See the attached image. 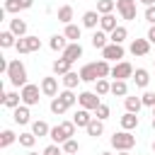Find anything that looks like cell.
I'll list each match as a JSON object with an SVG mask.
<instances>
[{
  "label": "cell",
  "instance_id": "obj_1",
  "mask_svg": "<svg viewBox=\"0 0 155 155\" xmlns=\"http://www.w3.org/2000/svg\"><path fill=\"white\" fill-rule=\"evenodd\" d=\"M75 102H78V94H75L73 90H63V92H58V97L51 99V114L61 116V114H65Z\"/></svg>",
  "mask_w": 155,
  "mask_h": 155
},
{
  "label": "cell",
  "instance_id": "obj_2",
  "mask_svg": "<svg viewBox=\"0 0 155 155\" xmlns=\"http://www.w3.org/2000/svg\"><path fill=\"white\" fill-rule=\"evenodd\" d=\"M75 128H78V126H75L73 121H61V124H56V126L51 128L48 138H51V140H53L56 145H58V143L63 145L65 140H70V138L75 136Z\"/></svg>",
  "mask_w": 155,
  "mask_h": 155
},
{
  "label": "cell",
  "instance_id": "obj_3",
  "mask_svg": "<svg viewBox=\"0 0 155 155\" xmlns=\"http://www.w3.org/2000/svg\"><path fill=\"white\" fill-rule=\"evenodd\" d=\"M5 75H7V80H10L15 87H24V85H27V68H24V63H22L19 58L10 61Z\"/></svg>",
  "mask_w": 155,
  "mask_h": 155
},
{
  "label": "cell",
  "instance_id": "obj_4",
  "mask_svg": "<svg viewBox=\"0 0 155 155\" xmlns=\"http://www.w3.org/2000/svg\"><path fill=\"white\" fill-rule=\"evenodd\" d=\"M109 143H111L114 150H119V153H128V150L136 145V136H133L131 131H119V133H114V136L109 138Z\"/></svg>",
  "mask_w": 155,
  "mask_h": 155
},
{
  "label": "cell",
  "instance_id": "obj_5",
  "mask_svg": "<svg viewBox=\"0 0 155 155\" xmlns=\"http://www.w3.org/2000/svg\"><path fill=\"white\" fill-rule=\"evenodd\" d=\"M19 94H22V104H27V107H36L39 104V94H44L41 92V87L39 85H31V82H27L22 90H19Z\"/></svg>",
  "mask_w": 155,
  "mask_h": 155
},
{
  "label": "cell",
  "instance_id": "obj_6",
  "mask_svg": "<svg viewBox=\"0 0 155 155\" xmlns=\"http://www.w3.org/2000/svg\"><path fill=\"white\" fill-rule=\"evenodd\" d=\"M78 104H80V109L94 111V109L102 104V99H99V94H97V92H90V90H85V92H80V94H78Z\"/></svg>",
  "mask_w": 155,
  "mask_h": 155
},
{
  "label": "cell",
  "instance_id": "obj_7",
  "mask_svg": "<svg viewBox=\"0 0 155 155\" xmlns=\"http://www.w3.org/2000/svg\"><path fill=\"white\" fill-rule=\"evenodd\" d=\"M133 65L128 63V61H119V63H114L111 65V78L114 80H128V78H133Z\"/></svg>",
  "mask_w": 155,
  "mask_h": 155
},
{
  "label": "cell",
  "instance_id": "obj_8",
  "mask_svg": "<svg viewBox=\"0 0 155 155\" xmlns=\"http://www.w3.org/2000/svg\"><path fill=\"white\" fill-rule=\"evenodd\" d=\"M124 56H126V51H124L121 44H109L107 48H102V58H104V61H114V63H119Z\"/></svg>",
  "mask_w": 155,
  "mask_h": 155
},
{
  "label": "cell",
  "instance_id": "obj_9",
  "mask_svg": "<svg viewBox=\"0 0 155 155\" xmlns=\"http://www.w3.org/2000/svg\"><path fill=\"white\" fill-rule=\"evenodd\" d=\"M80 80H82V82H97V80H99L97 63H85V65L80 68Z\"/></svg>",
  "mask_w": 155,
  "mask_h": 155
},
{
  "label": "cell",
  "instance_id": "obj_10",
  "mask_svg": "<svg viewBox=\"0 0 155 155\" xmlns=\"http://www.w3.org/2000/svg\"><path fill=\"white\" fill-rule=\"evenodd\" d=\"M128 51H131V56H148L150 53V41L148 39H133Z\"/></svg>",
  "mask_w": 155,
  "mask_h": 155
},
{
  "label": "cell",
  "instance_id": "obj_11",
  "mask_svg": "<svg viewBox=\"0 0 155 155\" xmlns=\"http://www.w3.org/2000/svg\"><path fill=\"white\" fill-rule=\"evenodd\" d=\"M41 92H44L46 97H58V78L46 75V78L41 80Z\"/></svg>",
  "mask_w": 155,
  "mask_h": 155
},
{
  "label": "cell",
  "instance_id": "obj_12",
  "mask_svg": "<svg viewBox=\"0 0 155 155\" xmlns=\"http://www.w3.org/2000/svg\"><path fill=\"white\" fill-rule=\"evenodd\" d=\"M116 10L121 15V19H136V2H124V0H116Z\"/></svg>",
  "mask_w": 155,
  "mask_h": 155
},
{
  "label": "cell",
  "instance_id": "obj_13",
  "mask_svg": "<svg viewBox=\"0 0 155 155\" xmlns=\"http://www.w3.org/2000/svg\"><path fill=\"white\" fill-rule=\"evenodd\" d=\"M65 61H70V63H75L78 58H82V46H80V41H75V44H68V48L61 53Z\"/></svg>",
  "mask_w": 155,
  "mask_h": 155
},
{
  "label": "cell",
  "instance_id": "obj_14",
  "mask_svg": "<svg viewBox=\"0 0 155 155\" xmlns=\"http://www.w3.org/2000/svg\"><path fill=\"white\" fill-rule=\"evenodd\" d=\"M29 116H31V114H29V107H27V104H19L17 109H12V119H15V124H22V126H24V124L31 121Z\"/></svg>",
  "mask_w": 155,
  "mask_h": 155
},
{
  "label": "cell",
  "instance_id": "obj_15",
  "mask_svg": "<svg viewBox=\"0 0 155 155\" xmlns=\"http://www.w3.org/2000/svg\"><path fill=\"white\" fill-rule=\"evenodd\" d=\"M99 19H102V15H99L97 10H87V12L82 15V27H87V29H97Z\"/></svg>",
  "mask_w": 155,
  "mask_h": 155
},
{
  "label": "cell",
  "instance_id": "obj_16",
  "mask_svg": "<svg viewBox=\"0 0 155 155\" xmlns=\"http://www.w3.org/2000/svg\"><path fill=\"white\" fill-rule=\"evenodd\" d=\"M70 65H73V63H70V61H65V58L61 56V58H56V61H53L51 70H53V75H61V78H63V75H68V73H70Z\"/></svg>",
  "mask_w": 155,
  "mask_h": 155
},
{
  "label": "cell",
  "instance_id": "obj_17",
  "mask_svg": "<svg viewBox=\"0 0 155 155\" xmlns=\"http://www.w3.org/2000/svg\"><path fill=\"white\" fill-rule=\"evenodd\" d=\"M2 104H5L7 109H17V107L22 104V94H19V92H15V90H10V92H5V94H2Z\"/></svg>",
  "mask_w": 155,
  "mask_h": 155
},
{
  "label": "cell",
  "instance_id": "obj_18",
  "mask_svg": "<svg viewBox=\"0 0 155 155\" xmlns=\"http://www.w3.org/2000/svg\"><path fill=\"white\" fill-rule=\"evenodd\" d=\"M92 119H94V116H92L87 109H78V111H75V116H73V124H75L78 128H87V124H90Z\"/></svg>",
  "mask_w": 155,
  "mask_h": 155
},
{
  "label": "cell",
  "instance_id": "obj_19",
  "mask_svg": "<svg viewBox=\"0 0 155 155\" xmlns=\"http://www.w3.org/2000/svg\"><path fill=\"white\" fill-rule=\"evenodd\" d=\"M10 31H12V34H15L17 39L27 36V22H24V19H19V17L10 19Z\"/></svg>",
  "mask_w": 155,
  "mask_h": 155
},
{
  "label": "cell",
  "instance_id": "obj_20",
  "mask_svg": "<svg viewBox=\"0 0 155 155\" xmlns=\"http://www.w3.org/2000/svg\"><path fill=\"white\" fill-rule=\"evenodd\" d=\"M111 41H109V36H107V31H102V29H94V34H92V46L94 48H107Z\"/></svg>",
  "mask_w": 155,
  "mask_h": 155
},
{
  "label": "cell",
  "instance_id": "obj_21",
  "mask_svg": "<svg viewBox=\"0 0 155 155\" xmlns=\"http://www.w3.org/2000/svg\"><path fill=\"white\" fill-rule=\"evenodd\" d=\"M133 82H136V87L145 90L148 82H150V73H148L145 68H136V73H133Z\"/></svg>",
  "mask_w": 155,
  "mask_h": 155
},
{
  "label": "cell",
  "instance_id": "obj_22",
  "mask_svg": "<svg viewBox=\"0 0 155 155\" xmlns=\"http://www.w3.org/2000/svg\"><path fill=\"white\" fill-rule=\"evenodd\" d=\"M136 128H138V114L126 111L121 116V131H136Z\"/></svg>",
  "mask_w": 155,
  "mask_h": 155
},
{
  "label": "cell",
  "instance_id": "obj_23",
  "mask_svg": "<svg viewBox=\"0 0 155 155\" xmlns=\"http://www.w3.org/2000/svg\"><path fill=\"white\" fill-rule=\"evenodd\" d=\"M116 27H119V24H116V17H114V12H111V15H102V19H99V29H102V31L111 34Z\"/></svg>",
  "mask_w": 155,
  "mask_h": 155
},
{
  "label": "cell",
  "instance_id": "obj_24",
  "mask_svg": "<svg viewBox=\"0 0 155 155\" xmlns=\"http://www.w3.org/2000/svg\"><path fill=\"white\" fill-rule=\"evenodd\" d=\"M87 136H92V138H99L102 133H104V121H99V119H92L90 124H87Z\"/></svg>",
  "mask_w": 155,
  "mask_h": 155
},
{
  "label": "cell",
  "instance_id": "obj_25",
  "mask_svg": "<svg viewBox=\"0 0 155 155\" xmlns=\"http://www.w3.org/2000/svg\"><path fill=\"white\" fill-rule=\"evenodd\" d=\"M80 34H82V27H78V24H65V31H63V36H65L70 44H75V41L80 39Z\"/></svg>",
  "mask_w": 155,
  "mask_h": 155
},
{
  "label": "cell",
  "instance_id": "obj_26",
  "mask_svg": "<svg viewBox=\"0 0 155 155\" xmlns=\"http://www.w3.org/2000/svg\"><path fill=\"white\" fill-rule=\"evenodd\" d=\"M126 39H128V29H126V27H121V24L109 34V41H111V44H124Z\"/></svg>",
  "mask_w": 155,
  "mask_h": 155
},
{
  "label": "cell",
  "instance_id": "obj_27",
  "mask_svg": "<svg viewBox=\"0 0 155 155\" xmlns=\"http://www.w3.org/2000/svg\"><path fill=\"white\" fill-rule=\"evenodd\" d=\"M48 46H51V51H65L68 48V39L63 36V34H56V36H51V41H48Z\"/></svg>",
  "mask_w": 155,
  "mask_h": 155
},
{
  "label": "cell",
  "instance_id": "obj_28",
  "mask_svg": "<svg viewBox=\"0 0 155 155\" xmlns=\"http://www.w3.org/2000/svg\"><path fill=\"white\" fill-rule=\"evenodd\" d=\"M111 94H114V97H128V85H126V80H114V82H111Z\"/></svg>",
  "mask_w": 155,
  "mask_h": 155
},
{
  "label": "cell",
  "instance_id": "obj_29",
  "mask_svg": "<svg viewBox=\"0 0 155 155\" xmlns=\"http://www.w3.org/2000/svg\"><path fill=\"white\" fill-rule=\"evenodd\" d=\"M124 104H126V111L138 114L140 107H143V99H140V97H124Z\"/></svg>",
  "mask_w": 155,
  "mask_h": 155
},
{
  "label": "cell",
  "instance_id": "obj_30",
  "mask_svg": "<svg viewBox=\"0 0 155 155\" xmlns=\"http://www.w3.org/2000/svg\"><path fill=\"white\" fill-rule=\"evenodd\" d=\"M0 46L2 48H12V46H17V36L7 29V31H0Z\"/></svg>",
  "mask_w": 155,
  "mask_h": 155
},
{
  "label": "cell",
  "instance_id": "obj_31",
  "mask_svg": "<svg viewBox=\"0 0 155 155\" xmlns=\"http://www.w3.org/2000/svg\"><path fill=\"white\" fill-rule=\"evenodd\" d=\"M78 82H82V80H80V73H73V70H70L68 75H63V87H65V90H75Z\"/></svg>",
  "mask_w": 155,
  "mask_h": 155
},
{
  "label": "cell",
  "instance_id": "obj_32",
  "mask_svg": "<svg viewBox=\"0 0 155 155\" xmlns=\"http://www.w3.org/2000/svg\"><path fill=\"white\" fill-rule=\"evenodd\" d=\"M31 133H34L36 138H41V136H48V133H51V126H48L46 121H34V124H31Z\"/></svg>",
  "mask_w": 155,
  "mask_h": 155
},
{
  "label": "cell",
  "instance_id": "obj_33",
  "mask_svg": "<svg viewBox=\"0 0 155 155\" xmlns=\"http://www.w3.org/2000/svg\"><path fill=\"white\" fill-rule=\"evenodd\" d=\"M15 140H19V136H15V131H10V128H5L2 133H0V148H10Z\"/></svg>",
  "mask_w": 155,
  "mask_h": 155
},
{
  "label": "cell",
  "instance_id": "obj_34",
  "mask_svg": "<svg viewBox=\"0 0 155 155\" xmlns=\"http://www.w3.org/2000/svg\"><path fill=\"white\" fill-rule=\"evenodd\" d=\"M58 22H63V24H73V7H70V5L58 7Z\"/></svg>",
  "mask_w": 155,
  "mask_h": 155
},
{
  "label": "cell",
  "instance_id": "obj_35",
  "mask_svg": "<svg viewBox=\"0 0 155 155\" xmlns=\"http://www.w3.org/2000/svg\"><path fill=\"white\" fill-rule=\"evenodd\" d=\"M94 92H97L99 97H104V94H109V92H111V82H109L107 78H102V80H97V82H94Z\"/></svg>",
  "mask_w": 155,
  "mask_h": 155
},
{
  "label": "cell",
  "instance_id": "obj_36",
  "mask_svg": "<svg viewBox=\"0 0 155 155\" xmlns=\"http://www.w3.org/2000/svg\"><path fill=\"white\" fill-rule=\"evenodd\" d=\"M114 7H116V0H99L97 2V12L99 15H111Z\"/></svg>",
  "mask_w": 155,
  "mask_h": 155
},
{
  "label": "cell",
  "instance_id": "obj_37",
  "mask_svg": "<svg viewBox=\"0 0 155 155\" xmlns=\"http://www.w3.org/2000/svg\"><path fill=\"white\" fill-rule=\"evenodd\" d=\"M97 70H99V80H102V78H111V65H109V61L99 58V61H97Z\"/></svg>",
  "mask_w": 155,
  "mask_h": 155
},
{
  "label": "cell",
  "instance_id": "obj_38",
  "mask_svg": "<svg viewBox=\"0 0 155 155\" xmlns=\"http://www.w3.org/2000/svg\"><path fill=\"white\" fill-rule=\"evenodd\" d=\"M34 143H36V136H34L31 131H29V133H19V145H22V148H29V150H31Z\"/></svg>",
  "mask_w": 155,
  "mask_h": 155
},
{
  "label": "cell",
  "instance_id": "obj_39",
  "mask_svg": "<svg viewBox=\"0 0 155 155\" xmlns=\"http://www.w3.org/2000/svg\"><path fill=\"white\" fill-rule=\"evenodd\" d=\"M2 10H5L7 15H19V10H22V2H19V0H5Z\"/></svg>",
  "mask_w": 155,
  "mask_h": 155
},
{
  "label": "cell",
  "instance_id": "obj_40",
  "mask_svg": "<svg viewBox=\"0 0 155 155\" xmlns=\"http://www.w3.org/2000/svg\"><path fill=\"white\" fill-rule=\"evenodd\" d=\"M61 148H63V153H68V155H78V153H80V145H78V140H75V138L65 140Z\"/></svg>",
  "mask_w": 155,
  "mask_h": 155
},
{
  "label": "cell",
  "instance_id": "obj_41",
  "mask_svg": "<svg viewBox=\"0 0 155 155\" xmlns=\"http://www.w3.org/2000/svg\"><path fill=\"white\" fill-rule=\"evenodd\" d=\"M109 114H111V109H109V104H99L97 109H94V119H99V121H104V119H109Z\"/></svg>",
  "mask_w": 155,
  "mask_h": 155
},
{
  "label": "cell",
  "instance_id": "obj_42",
  "mask_svg": "<svg viewBox=\"0 0 155 155\" xmlns=\"http://www.w3.org/2000/svg\"><path fill=\"white\" fill-rule=\"evenodd\" d=\"M17 53H31V48H29V39L27 36H22V39H17Z\"/></svg>",
  "mask_w": 155,
  "mask_h": 155
},
{
  "label": "cell",
  "instance_id": "obj_43",
  "mask_svg": "<svg viewBox=\"0 0 155 155\" xmlns=\"http://www.w3.org/2000/svg\"><path fill=\"white\" fill-rule=\"evenodd\" d=\"M140 99H143V107H150V109L155 107V92H150V90H148V92H143V94H140Z\"/></svg>",
  "mask_w": 155,
  "mask_h": 155
},
{
  "label": "cell",
  "instance_id": "obj_44",
  "mask_svg": "<svg viewBox=\"0 0 155 155\" xmlns=\"http://www.w3.org/2000/svg\"><path fill=\"white\" fill-rule=\"evenodd\" d=\"M41 155H63V148H58L56 143H51V145H46L44 148V153Z\"/></svg>",
  "mask_w": 155,
  "mask_h": 155
},
{
  "label": "cell",
  "instance_id": "obj_45",
  "mask_svg": "<svg viewBox=\"0 0 155 155\" xmlns=\"http://www.w3.org/2000/svg\"><path fill=\"white\" fill-rule=\"evenodd\" d=\"M145 19L150 22V27L155 24V5H153V7H145Z\"/></svg>",
  "mask_w": 155,
  "mask_h": 155
},
{
  "label": "cell",
  "instance_id": "obj_46",
  "mask_svg": "<svg viewBox=\"0 0 155 155\" xmlns=\"http://www.w3.org/2000/svg\"><path fill=\"white\" fill-rule=\"evenodd\" d=\"M145 39H148L150 44H155V24H153V27L148 29V36H145Z\"/></svg>",
  "mask_w": 155,
  "mask_h": 155
},
{
  "label": "cell",
  "instance_id": "obj_47",
  "mask_svg": "<svg viewBox=\"0 0 155 155\" xmlns=\"http://www.w3.org/2000/svg\"><path fill=\"white\" fill-rule=\"evenodd\" d=\"M19 2H22V10H29L34 5V0H19Z\"/></svg>",
  "mask_w": 155,
  "mask_h": 155
},
{
  "label": "cell",
  "instance_id": "obj_48",
  "mask_svg": "<svg viewBox=\"0 0 155 155\" xmlns=\"http://www.w3.org/2000/svg\"><path fill=\"white\" fill-rule=\"evenodd\" d=\"M138 2H143L145 7H153V5H155V0H138Z\"/></svg>",
  "mask_w": 155,
  "mask_h": 155
},
{
  "label": "cell",
  "instance_id": "obj_49",
  "mask_svg": "<svg viewBox=\"0 0 155 155\" xmlns=\"http://www.w3.org/2000/svg\"><path fill=\"white\" fill-rule=\"evenodd\" d=\"M153 128H155V107H153Z\"/></svg>",
  "mask_w": 155,
  "mask_h": 155
},
{
  "label": "cell",
  "instance_id": "obj_50",
  "mask_svg": "<svg viewBox=\"0 0 155 155\" xmlns=\"http://www.w3.org/2000/svg\"><path fill=\"white\" fill-rule=\"evenodd\" d=\"M27 155H39V153H34V150H29V153H27Z\"/></svg>",
  "mask_w": 155,
  "mask_h": 155
},
{
  "label": "cell",
  "instance_id": "obj_51",
  "mask_svg": "<svg viewBox=\"0 0 155 155\" xmlns=\"http://www.w3.org/2000/svg\"><path fill=\"white\" fill-rule=\"evenodd\" d=\"M124 2H136V0H124Z\"/></svg>",
  "mask_w": 155,
  "mask_h": 155
},
{
  "label": "cell",
  "instance_id": "obj_52",
  "mask_svg": "<svg viewBox=\"0 0 155 155\" xmlns=\"http://www.w3.org/2000/svg\"><path fill=\"white\" fill-rule=\"evenodd\" d=\"M99 155H111V153H99Z\"/></svg>",
  "mask_w": 155,
  "mask_h": 155
},
{
  "label": "cell",
  "instance_id": "obj_53",
  "mask_svg": "<svg viewBox=\"0 0 155 155\" xmlns=\"http://www.w3.org/2000/svg\"><path fill=\"white\" fill-rule=\"evenodd\" d=\"M153 153H155V143H153Z\"/></svg>",
  "mask_w": 155,
  "mask_h": 155
},
{
  "label": "cell",
  "instance_id": "obj_54",
  "mask_svg": "<svg viewBox=\"0 0 155 155\" xmlns=\"http://www.w3.org/2000/svg\"><path fill=\"white\" fill-rule=\"evenodd\" d=\"M119 155H128V153H119Z\"/></svg>",
  "mask_w": 155,
  "mask_h": 155
},
{
  "label": "cell",
  "instance_id": "obj_55",
  "mask_svg": "<svg viewBox=\"0 0 155 155\" xmlns=\"http://www.w3.org/2000/svg\"><path fill=\"white\" fill-rule=\"evenodd\" d=\"M153 63H155V61H153Z\"/></svg>",
  "mask_w": 155,
  "mask_h": 155
},
{
  "label": "cell",
  "instance_id": "obj_56",
  "mask_svg": "<svg viewBox=\"0 0 155 155\" xmlns=\"http://www.w3.org/2000/svg\"><path fill=\"white\" fill-rule=\"evenodd\" d=\"M78 155H80V153H78Z\"/></svg>",
  "mask_w": 155,
  "mask_h": 155
}]
</instances>
